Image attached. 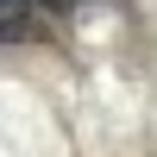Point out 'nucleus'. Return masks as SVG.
<instances>
[{"label": "nucleus", "mask_w": 157, "mask_h": 157, "mask_svg": "<svg viewBox=\"0 0 157 157\" xmlns=\"http://www.w3.org/2000/svg\"><path fill=\"white\" fill-rule=\"evenodd\" d=\"M38 19V0H0V44H13V38H25Z\"/></svg>", "instance_id": "f257e3e1"}, {"label": "nucleus", "mask_w": 157, "mask_h": 157, "mask_svg": "<svg viewBox=\"0 0 157 157\" xmlns=\"http://www.w3.org/2000/svg\"><path fill=\"white\" fill-rule=\"evenodd\" d=\"M69 6H88V0H38V13H57V19H63Z\"/></svg>", "instance_id": "f03ea898"}]
</instances>
